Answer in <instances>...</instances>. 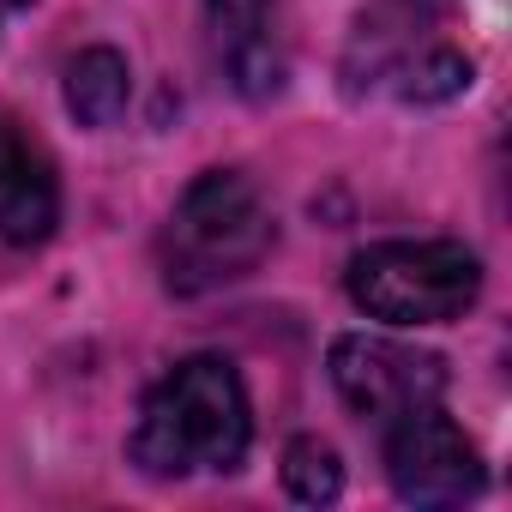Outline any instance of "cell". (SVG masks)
<instances>
[{
  "mask_svg": "<svg viewBox=\"0 0 512 512\" xmlns=\"http://www.w3.org/2000/svg\"><path fill=\"white\" fill-rule=\"evenodd\" d=\"M253 446V410L247 386L223 356H187L175 362L139 404V422L127 434V458L157 476L181 482L199 470H235Z\"/></svg>",
  "mask_w": 512,
  "mask_h": 512,
  "instance_id": "6da1fadb",
  "label": "cell"
},
{
  "mask_svg": "<svg viewBox=\"0 0 512 512\" xmlns=\"http://www.w3.org/2000/svg\"><path fill=\"white\" fill-rule=\"evenodd\" d=\"M272 235H278V223L247 175H235V169L193 175V187L175 199L169 229H163L169 290L199 296V290L247 278L272 253Z\"/></svg>",
  "mask_w": 512,
  "mask_h": 512,
  "instance_id": "7a4b0ae2",
  "label": "cell"
},
{
  "mask_svg": "<svg viewBox=\"0 0 512 512\" xmlns=\"http://www.w3.org/2000/svg\"><path fill=\"white\" fill-rule=\"evenodd\" d=\"M350 302L386 326H446L482 296V260L464 241H374L344 272Z\"/></svg>",
  "mask_w": 512,
  "mask_h": 512,
  "instance_id": "3957f363",
  "label": "cell"
},
{
  "mask_svg": "<svg viewBox=\"0 0 512 512\" xmlns=\"http://www.w3.org/2000/svg\"><path fill=\"white\" fill-rule=\"evenodd\" d=\"M326 368H332L338 398L374 428H386V422H398L422 404H440L446 386H452L446 356L398 344V338H368V332H344L332 344Z\"/></svg>",
  "mask_w": 512,
  "mask_h": 512,
  "instance_id": "277c9868",
  "label": "cell"
},
{
  "mask_svg": "<svg viewBox=\"0 0 512 512\" xmlns=\"http://www.w3.org/2000/svg\"><path fill=\"white\" fill-rule=\"evenodd\" d=\"M380 458H386L392 494L410 506H464L470 494H482V452L440 404H422L386 422Z\"/></svg>",
  "mask_w": 512,
  "mask_h": 512,
  "instance_id": "5b68a950",
  "label": "cell"
},
{
  "mask_svg": "<svg viewBox=\"0 0 512 512\" xmlns=\"http://www.w3.org/2000/svg\"><path fill=\"white\" fill-rule=\"evenodd\" d=\"M55 223H61V175L49 145L19 115H0V241L43 247Z\"/></svg>",
  "mask_w": 512,
  "mask_h": 512,
  "instance_id": "8992f818",
  "label": "cell"
},
{
  "mask_svg": "<svg viewBox=\"0 0 512 512\" xmlns=\"http://www.w3.org/2000/svg\"><path fill=\"white\" fill-rule=\"evenodd\" d=\"M205 31L223 79L266 103L284 91V43H278V0H205Z\"/></svg>",
  "mask_w": 512,
  "mask_h": 512,
  "instance_id": "52a82bcc",
  "label": "cell"
},
{
  "mask_svg": "<svg viewBox=\"0 0 512 512\" xmlns=\"http://www.w3.org/2000/svg\"><path fill=\"white\" fill-rule=\"evenodd\" d=\"M61 97H67V115L79 127H115L127 115V97H133V67L121 49L97 43V49H79L67 61V79H61Z\"/></svg>",
  "mask_w": 512,
  "mask_h": 512,
  "instance_id": "ba28073f",
  "label": "cell"
},
{
  "mask_svg": "<svg viewBox=\"0 0 512 512\" xmlns=\"http://www.w3.org/2000/svg\"><path fill=\"white\" fill-rule=\"evenodd\" d=\"M386 73L398 79V97H404V103H452V97H464L470 79H476L470 55H458V49H446V43H428V49H416V55H392Z\"/></svg>",
  "mask_w": 512,
  "mask_h": 512,
  "instance_id": "9c48e42d",
  "label": "cell"
},
{
  "mask_svg": "<svg viewBox=\"0 0 512 512\" xmlns=\"http://www.w3.org/2000/svg\"><path fill=\"white\" fill-rule=\"evenodd\" d=\"M284 488L302 506H332L344 494V458H338V446L320 440V434H296L284 446Z\"/></svg>",
  "mask_w": 512,
  "mask_h": 512,
  "instance_id": "30bf717a",
  "label": "cell"
},
{
  "mask_svg": "<svg viewBox=\"0 0 512 512\" xmlns=\"http://www.w3.org/2000/svg\"><path fill=\"white\" fill-rule=\"evenodd\" d=\"M392 7H398V19H404V25H416V19H446L458 0H392Z\"/></svg>",
  "mask_w": 512,
  "mask_h": 512,
  "instance_id": "8fae6325",
  "label": "cell"
},
{
  "mask_svg": "<svg viewBox=\"0 0 512 512\" xmlns=\"http://www.w3.org/2000/svg\"><path fill=\"white\" fill-rule=\"evenodd\" d=\"M0 7H31V0H0Z\"/></svg>",
  "mask_w": 512,
  "mask_h": 512,
  "instance_id": "7c38bea8",
  "label": "cell"
}]
</instances>
